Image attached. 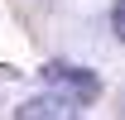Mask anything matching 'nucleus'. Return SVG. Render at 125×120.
<instances>
[{"mask_svg":"<svg viewBox=\"0 0 125 120\" xmlns=\"http://www.w3.org/2000/svg\"><path fill=\"white\" fill-rule=\"evenodd\" d=\"M43 87L53 91V96H62V101H72L77 110L92 106L96 96H101L96 72H87V67H67V62H48V67H43Z\"/></svg>","mask_w":125,"mask_h":120,"instance_id":"nucleus-1","label":"nucleus"},{"mask_svg":"<svg viewBox=\"0 0 125 120\" xmlns=\"http://www.w3.org/2000/svg\"><path fill=\"white\" fill-rule=\"evenodd\" d=\"M120 120H125V96H120Z\"/></svg>","mask_w":125,"mask_h":120,"instance_id":"nucleus-4","label":"nucleus"},{"mask_svg":"<svg viewBox=\"0 0 125 120\" xmlns=\"http://www.w3.org/2000/svg\"><path fill=\"white\" fill-rule=\"evenodd\" d=\"M15 120H82L77 115V106L72 101H62V96H29V101L15 110Z\"/></svg>","mask_w":125,"mask_h":120,"instance_id":"nucleus-2","label":"nucleus"},{"mask_svg":"<svg viewBox=\"0 0 125 120\" xmlns=\"http://www.w3.org/2000/svg\"><path fill=\"white\" fill-rule=\"evenodd\" d=\"M111 29H115V39H120V43H125V0H120V5H115V15H111Z\"/></svg>","mask_w":125,"mask_h":120,"instance_id":"nucleus-3","label":"nucleus"}]
</instances>
